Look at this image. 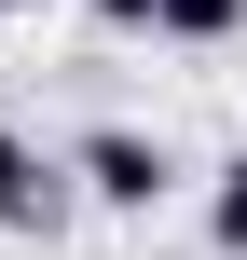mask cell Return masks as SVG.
Returning a JSON list of instances; mask_svg holds the SVG:
<instances>
[{
	"label": "cell",
	"mask_w": 247,
	"mask_h": 260,
	"mask_svg": "<svg viewBox=\"0 0 247 260\" xmlns=\"http://www.w3.org/2000/svg\"><path fill=\"white\" fill-rule=\"evenodd\" d=\"M69 192H96L110 219H151V206L179 192V151H165V137H138V123H96V137L69 151Z\"/></svg>",
	"instance_id": "6da1fadb"
},
{
	"label": "cell",
	"mask_w": 247,
	"mask_h": 260,
	"mask_svg": "<svg viewBox=\"0 0 247 260\" xmlns=\"http://www.w3.org/2000/svg\"><path fill=\"white\" fill-rule=\"evenodd\" d=\"M247 0H151V41H234Z\"/></svg>",
	"instance_id": "3957f363"
},
{
	"label": "cell",
	"mask_w": 247,
	"mask_h": 260,
	"mask_svg": "<svg viewBox=\"0 0 247 260\" xmlns=\"http://www.w3.org/2000/svg\"><path fill=\"white\" fill-rule=\"evenodd\" d=\"M55 219H69V165L0 123V233H55Z\"/></svg>",
	"instance_id": "7a4b0ae2"
},
{
	"label": "cell",
	"mask_w": 247,
	"mask_h": 260,
	"mask_svg": "<svg viewBox=\"0 0 247 260\" xmlns=\"http://www.w3.org/2000/svg\"><path fill=\"white\" fill-rule=\"evenodd\" d=\"M83 14H96V27H151V0H83Z\"/></svg>",
	"instance_id": "5b68a950"
},
{
	"label": "cell",
	"mask_w": 247,
	"mask_h": 260,
	"mask_svg": "<svg viewBox=\"0 0 247 260\" xmlns=\"http://www.w3.org/2000/svg\"><path fill=\"white\" fill-rule=\"evenodd\" d=\"M206 247L247 260V165H220V192H206Z\"/></svg>",
	"instance_id": "277c9868"
}]
</instances>
